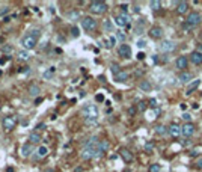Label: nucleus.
Instances as JSON below:
<instances>
[{"label":"nucleus","mask_w":202,"mask_h":172,"mask_svg":"<svg viewBox=\"0 0 202 172\" xmlns=\"http://www.w3.org/2000/svg\"><path fill=\"white\" fill-rule=\"evenodd\" d=\"M193 133H194V125L192 122H186L183 127H181V134L184 137H190Z\"/></svg>","instance_id":"9"},{"label":"nucleus","mask_w":202,"mask_h":172,"mask_svg":"<svg viewBox=\"0 0 202 172\" xmlns=\"http://www.w3.org/2000/svg\"><path fill=\"white\" fill-rule=\"evenodd\" d=\"M29 142H30L32 145H36V143H39V142H41V134H39V133H36V131H33V133H30V134H29Z\"/></svg>","instance_id":"23"},{"label":"nucleus","mask_w":202,"mask_h":172,"mask_svg":"<svg viewBox=\"0 0 202 172\" xmlns=\"http://www.w3.org/2000/svg\"><path fill=\"white\" fill-rule=\"evenodd\" d=\"M89 9H91L92 14L101 15V14H104V12L107 11V3H104V2H91Z\"/></svg>","instance_id":"2"},{"label":"nucleus","mask_w":202,"mask_h":172,"mask_svg":"<svg viewBox=\"0 0 202 172\" xmlns=\"http://www.w3.org/2000/svg\"><path fill=\"white\" fill-rule=\"evenodd\" d=\"M110 71L113 72V76H116L118 72H119V71H122V70H121V67H119L118 63H112V65H110Z\"/></svg>","instance_id":"31"},{"label":"nucleus","mask_w":202,"mask_h":172,"mask_svg":"<svg viewBox=\"0 0 202 172\" xmlns=\"http://www.w3.org/2000/svg\"><path fill=\"white\" fill-rule=\"evenodd\" d=\"M82 113L85 115V118H98V109L93 104H86L83 106Z\"/></svg>","instance_id":"3"},{"label":"nucleus","mask_w":202,"mask_h":172,"mask_svg":"<svg viewBox=\"0 0 202 172\" xmlns=\"http://www.w3.org/2000/svg\"><path fill=\"white\" fill-rule=\"evenodd\" d=\"M196 168H198V169H202V157H201V158H198V162H196Z\"/></svg>","instance_id":"46"},{"label":"nucleus","mask_w":202,"mask_h":172,"mask_svg":"<svg viewBox=\"0 0 202 172\" xmlns=\"http://www.w3.org/2000/svg\"><path fill=\"white\" fill-rule=\"evenodd\" d=\"M29 35H30L32 38L38 39L39 36H41V30H39V29H33V30H30V32H29Z\"/></svg>","instance_id":"32"},{"label":"nucleus","mask_w":202,"mask_h":172,"mask_svg":"<svg viewBox=\"0 0 202 172\" xmlns=\"http://www.w3.org/2000/svg\"><path fill=\"white\" fill-rule=\"evenodd\" d=\"M190 156H192V157H194V156H198V151H192V153H190Z\"/></svg>","instance_id":"56"},{"label":"nucleus","mask_w":202,"mask_h":172,"mask_svg":"<svg viewBox=\"0 0 202 172\" xmlns=\"http://www.w3.org/2000/svg\"><path fill=\"white\" fill-rule=\"evenodd\" d=\"M95 100H97L98 103H101V101H104V97H103V95H101V94H98V95L95 97Z\"/></svg>","instance_id":"47"},{"label":"nucleus","mask_w":202,"mask_h":172,"mask_svg":"<svg viewBox=\"0 0 202 172\" xmlns=\"http://www.w3.org/2000/svg\"><path fill=\"white\" fill-rule=\"evenodd\" d=\"M70 18H71V20H76V18H78V12H76V11H74V12H71V14H70Z\"/></svg>","instance_id":"43"},{"label":"nucleus","mask_w":202,"mask_h":172,"mask_svg":"<svg viewBox=\"0 0 202 172\" xmlns=\"http://www.w3.org/2000/svg\"><path fill=\"white\" fill-rule=\"evenodd\" d=\"M149 171L151 172H161V166L158 163H154V164H151L149 166Z\"/></svg>","instance_id":"33"},{"label":"nucleus","mask_w":202,"mask_h":172,"mask_svg":"<svg viewBox=\"0 0 202 172\" xmlns=\"http://www.w3.org/2000/svg\"><path fill=\"white\" fill-rule=\"evenodd\" d=\"M190 61L196 65H201L202 63V51H193L190 55Z\"/></svg>","instance_id":"19"},{"label":"nucleus","mask_w":202,"mask_h":172,"mask_svg":"<svg viewBox=\"0 0 202 172\" xmlns=\"http://www.w3.org/2000/svg\"><path fill=\"white\" fill-rule=\"evenodd\" d=\"M156 133L158 136H164L166 133H169V128L164 127V125H157V127H156Z\"/></svg>","instance_id":"27"},{"label":"nucleus","mask_w":202,"mask_h":172,"mask_svg":"<svg viewBox=\"0 0 202 172\" xmlns=\"http://www.w3.org/2000/svg\"><path fill=\"white\" fill-rule=\"evenodd\" d=\"M201 20H202V17H201L199 12H190L188 17H187V20H186V23L190 26V27H193V26H196V24L201 23Z\"/></svg>","instance_id":"6"},{"label":"nucleus","mask_w":202,"mask_h":172,"mask_svg":"<svg viewBox=\"0 0 202 172\" xmlns=\"http://www.w3.org/2000/svg\"><path fill=\"white\" fill-rule=\"evenodd\" d=\"M136 44H137L139 48H145V47H146V41H145V39H139Z\"/></svg>","instance_id":"37"},{"label":"nucleus","mask_w":202,"mask_h":172,"mask_svg":"<svg viewBox=\"0 0 202 172\" xmlns=\"http://www.w3.org/2000/svg\"><path fill=\"white\" fill-rule=\"evenodd\" d=\"M127 80H128V72H125V71H119L115 76V82H118V83H124Z\"/></svg>","instance_id":"20"},{"label":"nucleus","mask_w":202,"mask_h":172,"mask_svg":"<svg viewBox=\"0 0 202 172\" xmlns=\"http://www.w3.org/2000/svg\"><path fill=\"white\" fill-rule=\"evenodd\" d=\"M183 119H184L186 122H190V121H192V116L188 115V113H184V115H183Z\"/></svg>","instance_id":"42"},{"label":"nucleus","mask_w":202,"mask_h":172,"mask_svg":"<svg viewBox=\"0 0 202 172\" xmlns=\"http://www.w3.org/2000/svg\"><path fill=\"white\" fill-rule=\"evenodd\" d=\"M20 72H30V68L29 67H23L21 70H20Z\"/></svg>","instance_id":"49"},{"label":"nucleus","mask_w":202,"mask_h":172,"mask_svg":"<svg viewBox=\"0 0 202 172\" xmlns=\"http://www.w3.org/2000/svg\"><path fill=\"white\" fill-rule=\"evenodd\" d=\"M178 80L181 82V83H190V82H193V74L192 72H188V71H183V72H179L178 74Z\"/></svg>","instance_id":"10"},{"label":"nucleus","mask_w":202,"mask_h":172,"mask_svg":"<svg viewBox=\"0 0 202 172\" xmlns=\"http://www.w3.org/2000/svg\"><path fill=\"white\" fill-rule=\"evenodd\" d=\"M9 61V56H6V57H2L0 59V63H5V62H8Z\"/></svg>","instance_id":"52"},{"label":"nucleus","mask_w":202,"mask_h":172,"mask_svg":"<svg viewBox=\"0 0 202 172\" xmlns=\"http://www.w3.org/2000/svg\"><path fill=\"white\" fill-rule=\"evenodd\" d=\"M149 106H151V107H156V106H157V100H154V98H152V100L149 101Z\"/></svg>","instance_id":"50"},{"label":"nucleus","mask_w":202,"mask_h":172,"mask_svg":"<svg viewBox=\"0 0 202 172\" xmlns=\"http://www.w3.org/2000/svg\"><path fill=\"white\" fill-rule=\"evenodd\" d=\"M95 157H100L97 145H91V147H85L83 148L82 158H85V160H91V158H95Z\"/></svg>","instance_id":"1"},{"label":"nucleus","mask_w":202,"mask_h":172,"mask_svg":"<svg viewBox=\"0 0 202 172\" xmlns=\"http://www.w3.org/2000/svg\"><path fill=\"white\" fill-rule=\"evenodd\" d=\"M47 154H48V148H47L45 145H42V147H39V148H38V151H36V156H38L39 158L45 157Z\"/></svg>","instance_id":"26"},{"label":"nucleus","mask_w":202,"mask_h":172,"mask_svg":"<svg viewBox=\"0 0 202 172\" xmlns=\"http://www.w3.org/2000/svg\"><path fill=\"white\" fill-rule=\"evenodd\" d=\"M97 148H98L100 156H103V153H106V151L109 149V142H107V141H100L98 145H97Z\"/></svg>","instance_id":"21"},{"label":"nucleus","mask_w":202,"mask_h":172,"mask_svg":"<svg viewBox=\"0 0 202 172\" xmlns=\"http://www.w3.org/2000/svg\"><path fill=\"white\" fill-rule=\"evenodd\" d=\"M41 101H42V98H39V97H38V98H36V101H35V104H39Z\"/></svg>","instance_id":"55"},{"label":"nucleus","mask_w":202,"mask_h":172,"mask_svg":"<svg viewBox=\"0 0 202 172\" xmlns=\"http://www.w3.org/2000/svg\"><path fill=\"white\" fill-rule=\"evenodd\" d=\"M149 36L152 39H160L163 36V29H161L160 26H154V27L149 29Z\"/></svg>","instance_id":"11"},{"label":"nucleus","mask_w":202,"mask_h":172,"mask_svg":"<svg viewBox=\"0 0 202 172\" xmlns=\"http://www.w3.org/2000/svg\"><path fill=\"white\" fill-rule=\"evenodd\" d=\"M121 156H122V158H124L125 162H131L133 160V154L130 153L128 149H125V148L121 149Z\"/></svg>","instance_id":"25"},{"label":"nucleus","mask_w":202,"mask_h":172,"mask_svg":"<svg viewBox=\"0 0 202 172\" xmlns=\"http://www.w3.org/2000/svg\"><path fill=\"white\" fill-rule=\"evenodd\" d=\"M12 50H14V47H12V45H3V47H2V51L6 53V55H9Z\"/></svg>","instance_id":"36"},{"label":"nucleus","mask_w":202,"mask_h":172,"mask_svg":"<svg viewBox=\"0 0 202 172\" xmlns=\"http://www.w3.org/2000/svg\"><path fill=\"white\" fill-rule=\"evenodd\" d=\"M82 26H83V29L87 30V32H92V30H95L97 29V21L93 20L92 17H85L82 20Z\"/></svg>","instance_id":"4"},{"label":"nucleus","mask_w":202,"mask_h":172,"mask_svg":"<svg viewBox=\"0 0 202 172\" xmlns=\"http://www.w3.org/2000/svg\"><path fill=\"white\" fill-rule=\"evenodd\" d=\"M45 172H53V171H51V169H48V171H45Z\"/></svg>","instance_id":"57"},{"label":"nucleus","mask_w":202,"mask_h":172,"mask_svg":"<svg viewBox=\"0 0 202 172\" xmlns=\"http://www.w3.org/2000/svg\"><path fill=\"white\" fill-rule=\"evenodd\" d=\"M149 8L152 11H158L161 8V2H158V0H152V2H149Z\"/></svg>","instance_id":"29"},{"label":"nucleus","mask_w":202,"mask_h":172,"mask_svg":"<svg viewBox=\"0 0 202 172\" xmlns=\"http://www.w3.org/2000/svg\"><path fill=\"white\" fill-rule=\"evenodd\" d=\"M32 151H33L32 143H30V142H26L23 147H21V156H23V157H29V156L32 154Z\"/></svg>","instance_id":"16"},{"label":"nucleus","mask_w":202,"mask_h":172,"mask_svg":"<svg viewBox=\"0 0 202 172\" xmlns=\"http://www.w3.org/2000/svg\"><path fill=\"white\" fill-rule=\"evenodd\" d=\"M36 42H38V39L32 38L30 35H26V36L21 39V44H23V47H24L26 50H33V48L36 47Z\"/></svg>","instance_id":"5"},{"label":"nucleus","mask_w":202,"mask_h":172,"mask_svg":"<svg viewBox=\"0 0 202 172\" xmlns=\"http://www.w3.org/2000/svg\"><path fill=\"white\" fill-rule=\"evenodd\" d=\"M199 85H201V80H193V82H190L187 85V91H186V94L187 95H190L192 92H194L198 88H199Z\"/></svg>","instance_id":"17"},{"label":"nucleus","mask_w":202,"mask_h":172,"mask_svg":"<svg viewBox=\"0 0 202 172\" xmlns=\"http://www.w3.org/2000/svg\"><path fill=\"white\" fill-rule=\"evenodd\" d=\"M86 119V124H95L98 118H85Z\"/></svg>","instance_id":"40"},{"label":"nucleus","mask_w":202,"mask_h":172,"mask_svg":"<svg viewBox=\"0 0 202 172\" xmlns=\"http://www.w3.org/2000/svg\"><path fill=\"white\" fill-rule=\"evenodd\" d=\"M115 21H116L118 26H121V27H122V26H127V24H128L130 17H128V14H122V15H118Z\"/></svg>","instance_id":"14"},{"label":"nucleus","mask_w":202,"mask_h":172,"mask_svg":"<svg viewBox=\"0 0 202 172\" xmlns=\"http://www.w3.org/2000/svg\"><path fill=\"white\" fill-rule=\"evenodd\" d=\"M188 11V3L187 2H178L177 3V12L178 14H186Z\"/></svg>","instance_id":"22"},{"label":"nucleus","mask_w":202,"mask_h":172,"mask_svg":"<svg viewBox=\"0 0 202 172\" xmlns=\"http://www.w3.org/2000/svg\"><path fill=\"white\" fill-rule=\"evenodd\" d=\"M55 72H56V68H55V67H50V68H48V71H45L44 74H42V78H45V80H50Z\"/></svg>","instance_id":"28"},{"label":"nucleus","mask_w":202,"mask_h":172,"mask_svg":"<svg viewBox=\"0 0 202 172\" xmlns=\"http://www.w3.org/2000/svg\"><path fill=\"white\" fill-rule=\"evenodd\" d=\"M71 32H72V36H78V35H80V32H78V29H77V27H72V29H71Z\"/></svg>","instance_id":"44"},{"label":"nucleus","mask_w":202,"mask_h":172,"mask_svg":"<svg viewBox=\"0 0 202 172\" xmlns=\"http://www.w3.org/2000/svg\"><path fill=\"white\" fill-rule=\"evenodd\" d=\"M139 88H140V91H143V92H149L152 89V85L148 82V80H142V82L139 83Z\"/></svg>","instance_id":"24"},{"label":"nucleus","mask_w":202,"mask_h":172,"mask_svg":"<svg viewBox=\"0 0 202 172\" xmlns=\"http://www.w3.org/2000/svg\"><path fill=\"white\" fill-rule=\"evenodd\" d=\"M152 149H154V143H146L145 145V151H146V153H151Z\"/></svg>","instance_id":"39"},{"label":"nucleus","mask_w":202,"mask_h":172,"mask_svg":"<svg viewBox=\"0 0 202 172\" xmlns=\"http://www.w3.org/2000/svg\"><path fill=\"white\" fill-rule=\"evenodd\" d=\"M116 38L119 41H125V33L124 32H116Z\"/></svg>","instance_id":"38"},{"label":"nucleus","mask_w":202,"mask_h":172,"mask_svg":"<svg viewBox=\"0 0 202 172\" xmlns=\"http://www.w3.org/2000/svg\"><path fill=\"white\" fill-rule=\"evenodd\" d=\"M115 42H116V38L115 36H110V45H115Z\"/></svg>","instance_id":"53"},{"label":"nucleus","mask_w":202,"mask_h":172,"mask_svg":"<svg viewBox=\"0 0 202 172\" xmlns=\"http://www.w3.org/2000/svg\"><path fill=\"white\" fill-rule=\"evenodd\" d=\"M15 124H17V121H15L12 116H6L5 119H3V127H5L6 130H12V128H15Z\"/></svg>","instance_id":"12"},{"label":"nucleus","mask_w":202,"mask_h":172,"mask_svg":"<svg viewBox=\"0 0 202 172\" xmlns=\"http://www.w3.org/2000/svg\"><path fill=\"white\" fill-rule=\"evenodd\" d=\"M143 24H145V21H139V24L136 26V33H142L143 32Z\"/></svg>","instance_id":"35"},{"label":"nucleus","mask_w":202,"mask_h":172,"mask_svg":"<svg viewBox=\"0 0 202 172\" xmlns=\"http://www.w3.org/2000/svg\"><path fill=\"white\" fill-rule=\"evenodd\" d=\"M17 55H18V59H20V61H27V59L30 57V56H29V51H24V50H23V51H18Z\"/></svg>","instance_id":"30"},{"label":"nucleus","mask_w":202,"mask_h":172,"mask_svg":"<svg viewBox=\"0 0 202 172\" xmlns=\"http://www.w3.org/2000/svg\"><path fill=\"white\" fill-rule=\"evenodd\" d=\"M169 134L172 136V137H178L179 134H181V127L178 124H171V127H169Z\"/></svg>","instance_id":"15"},{"label":"nucleus","mask_w":202,"mask_h":172,"mask_svg":"<svg viewBox=\"0 0 202 172\" xmlns=\"http://www.w3.org/2000/svg\"><path fill=\"white\" fill-rule=\"evenodd\" d=\"M175 65H177V68H179V70H186L187 65H188V59L186 56H179L177 61H175Z\"/></svg>","instance_id":"13"},{"label":"nucleus","mask_w":202,"mask_h":172,"mask_svg":"<svg viewBox=\"0 0 202 172\" xmlns=\"http://www.w3.org/2000/svg\"><path fill=\"white\" fill-rule=\"evenodd\" d=\"M133 11L136 12V14H139L140 12V8H139V5H134V8H133Z\"/></svg>","instance_id":"51"},{"label":"nucleus","mask_w":202,"mask_h":172,"mask_svg":"<svg viewBox=\"0 0 202 172\" xmlns=\"http://www.w3.org/2000/svg\"><path fill=\"white\" fill-rule=\"evenodd\" d=\"M137 59H139V61H143V59H145V53L139 51V53H137Z\"/></svg>","instance_id":"45"},{"label":"nucleus","mask_w":202,"mask_h":172,"mask_svg":"<svg viewBox=\"0 0 202 172\" xmlns=\"http://www.w3.org/2000/svg\"><path fill=\"white\" fill-rule=\"evenodd\" d=\"M104 29L107 32H113V26H112V23L109 21V20H106V21H104Z\"/></svg>","instance_id":"34"},{"label":"nucleus","mask_w":202,"mask_h":172,"mask_svg":"<svg viewBox=\"0 0 202 172\" xmlns=\"http://www.w3.org/2000/svg\"><path fill=\"white\" fill-rule=\"evenodd\" d=\"M44 127H45L44 124H38V125H36V133H38L39 130H44Z\"/></svg>","instance_id":"48"},{"label":"nucleus","mask_w":202,"mask_h":172,"mask_svg":"<svg viewBox=\"0 0 202 172\" xmlns=\"http://www.w3.org/2000/svg\"><path fill=\"white\" fill-rule=\"evenodd\" d=\"M118 53H119L121 57L128 59V57H131V47L128 44H121L119 48H118Z\"/></svg>","instance_id":"8"},{"label":"nucleus","mask_w":202,"mask_h":172,"mask_svg":"<svg viewBox=\"0 0 202 172\" xmlns=\"http://www.w3.org/2000/svg\"><path fill=\"white\" fill-rule=\"evenodd\" d=\"M121 9H122L124 12H127V9H128V5H122V6H121Z\"/></svg>","instance_id":"54"},{"label":"nucleus","mask_w":202,"mask_h":172,"mask_svg":"<svg viewBox=\"0 0 202 172\" xmlns=\"http://www.w3.org/2000/svg\"><path fill=\"white\" fill-rule=\"evenodd\" d=\"M175 48H177V44H175L173 41H171V39H164V41L160 44V50L164 51V53H171Z\"/></svg>","instance_id":"7"},{"label":"nucleus","mask_w":202,"mask_h":172,"mask_svg":"<svg viewBox=\"0 0 202 172\" xmlns=\"http://www.w3.org/2000/svg\"><path fill=\"white\" fill-rule=\"evenodd\" d=\"M29 95L30 97H39L41 95V88H39L38 85H35V83H32L29 86Z\"/></svg>","instance_id":"18"},{"label":"nucleus","mask_w":202,"mask_h":172,"mask_svg":"<svg viewBox=\"0 0 202 172\" xmlns=\"http://www.w3.org/2000/svg\"><path fill=\"white\" fill-rule=\"evenodd\" d=\"M139 110H140V112L146 110V103H145V101H140V103H139Z\"/></svg>","instance_id":"41"}]
</instances>
